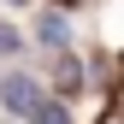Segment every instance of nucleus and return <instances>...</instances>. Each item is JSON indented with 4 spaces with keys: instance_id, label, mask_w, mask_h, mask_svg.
<instances>
[{
    "instance_id": "1",
    "label": "nucleus",
    "mask_w": 124,
    "mask_h": 124,
    "mask_svg": "<svg viewBox=\"0 0 124 124\" xmlns=\"http://www.w3.org/2000/svg\"><path fill=\"white\" fill-rule=\"evenodd\" d=\"M41 101H47V95H41V83H36L30 71H6V77H0V106H6V112L36 118V106H41Z\"/></svg>"
},
{
    "instance_id": "2",
    "label": "nucleus",
    "mask_w": 124,
    "mask_h": 124,
    "mask_svg": "<svg viewBox=\"0 0 124 124\" xmlns=\"http://www.w3.org/2000/svg\"><path fill=\"white\" fill-rule=\"evenodd\" d=\"M53 83H59V95H65V101L77 95V89H83V65H77V59H71L65 47L53 53Z\"/></svg>"
},
{
    "instance_id": "3",
    "label": "nucleus",
    "mask_w": 124,
    "mask_h": 124,
    "mask_svg": "<svg viewBox=\"0 0 124 124\" xmlns=\"http://www.w3.org/2000/svg\"><path fill=\"white\" fill-rule=\"evenodd\" d=\"M36 41H41L47 53H59V47L71 41V30H65V18H59V12H41V24H36Z\"/></svg>"
},
{
    "instance_id": "4",
    "label": "nucleus",
    "mask_w": 124,
    "mask_h": 124,
    "mask_svg": "<svg viewBox=\"0 0 124 124\" xmlns=\"http://www.w3.org/2000/svg\"><path fill=\"white\" fill-rule=\"evenodd\" d=\"M36 124H71L65 101H41V106H36Z\"/></svg>"
},
{
    "instance_id": "5",
    "label": "nucleus",
    "mask_w": 124,
    "mask_h": 124,
    "mask_svg": "<svg viewBox=\"0 0 124 124\" xmlns=\"http://www.w3.org/2000/svg\"><path fill=\"white\" fill-rule=\"evenodd\" d=\"M0 53H18V30L12 24H0Z\"/></svg>"
},
{
    "instance_id": "6",
    "label": "nucleus",
    "mask_w": 124,
    "mask_h": 124,
    "mask_svg": "<svg viewBox=\"0 0 124 124\" xmlns=\"http://www.w3.org/2000/svg\"><path fill=\"white\" fill-rule=\"evenodd\" d=\"M101 124H124V112H106V118H101Z\"/></svg>"
},
{
    "instance_id": "7",
    "label": "nucleus",
    "mask_w": 124,
    "mask_h": 124,
    "mask_svg": "<svg viewBox=\"0 0 124 124\" xmlns=\"http://www.w3.org/2000/svg\"><path fill=\"white\" fill-rule=\"evenodd\" d=\"M59 6H83V0H59Z\"/></svg>"
}]
</instances>
